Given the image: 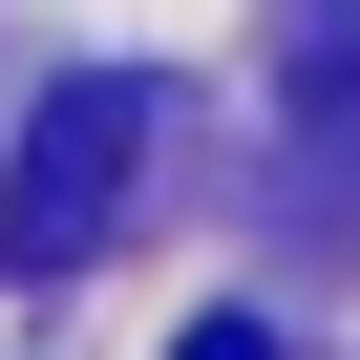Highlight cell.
I'll list each match as a JSON object with an SVG mask.
<instances>
[{
  "label": "cell",
  "mask_w": 360,
  "mask_h": 360,
  "mask_svg": "<svg viewBox=\"0 0 360 360\" xmlns=\"http://www.w3.org/2000/svg\"><path fill=\"white\" fill-rule=\"evenodd\" d=\"M127 169H148V85H43V127H22V191H0V276H85L106 255V212H127Z\"/></svg>",
  "instance_id": "cell-1"
},
{
  "label": "cell",
  "mask_w": 360,
  "mask_h": 360,
  "mask_svg": "<svg viewBox=\"0 0 360 360\" xmlns=\"http://www.w3.org/2000/svg\"><path fill=\"white\" fill-rule=\"evenodd\" d=\"M276 148H297V191H318V212H360V22L276 85Z\"/></svg>",
  "instance_id": "cell-2"
},
{
  "label": "cell",
  "mask_w": 360,
  "mask_h": 360,
  "mask_svg": "<svg viewBox=\"0 0 360 360\" xmlns=\"http://www.w3.org/2000/svg\"><path fill=\"white\" fill-rule=\"evenodd\" d=\"M169 360H276V339H255V318H191V339H169Z\"/></svg>",
  "instance_id": "cell-3"
}]
</instances>
